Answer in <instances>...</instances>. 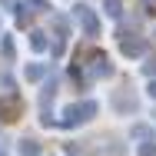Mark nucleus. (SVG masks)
<instances>
[{"mask_svg": "<svg viewBox=\"0 0 156 156\" xmlns=\"http://www.w3.org/2000/svg\"><path fill=\"white\" fill-rule=\"evenodd\" d=\"M96 100H80V103H70V106H63V120L60 123L66 126V129H73V126H83V123H90L96 116Z\"/></svg>", "mask_w": 156, "mask_h": 156, "instance_id": "obj_1", "label": "nucleus"}, {"mask_svg": "<svg viewBox=\"0 0 156 156\" xmlns=\"http://www.w3.org/2000/svg\"><path fill=\"white\" fill-rule=\"evenodd\" d=\"M73 20L80 23V30L87 33V37H100V20H96L93 7H87V3H76V7H73Z\"/></svg>", "mask_w": 156, "mask_h": 156, "instance_id": "obj_2", "label": "nucleus"}, {"mask_svg": "<svg viewBox=\"0 0 156 156\" xmlns=\"http://www.w3.org/2000/svg\"><path fill=\"white\" fill-rule=\"evenodd\" d=\"M120 50H123V57H143L146 53V40H133V37H120Z\"/></svg>", "mask_w": 156, "mask_h": 156, "instance_id": "obj_3", "label": "nucleus"}, {"mask_svg": "<svg viewBox=\"0 0 156 156\" xmlns=\"http://www.w3.org/2000/svg\"><path fill=\"white\" fill-rule=\"evenodd\" d=\"M110 73H113V63L106 60L103 53H93V60H90V76L103 80V76H110Z\"/></svg>", "mask_w": 156, "mask_h": 156, "instance_id": "obj_4", "label": "nucleus"}, {"mask_svg": "<svg viewBox=\"0 0 156 156\" xmlns=\"http://www.w3.org/2000/svg\"><path fill=\"white\" fill-rule=\"evenodd\" d=\"M13 37L10 33H3V40H0V57H3V63H13Z\"/></svg>", "mask_w": 156, "mask_h": 156, "instance_id": "obj_5", "label": "nucleus"}, {"mask_svg": "<svg viewBox=\"0 0 156 156\" xmlns=\"http://www.w3.org/2000/svg\"><path fill=\"white\" fill-rule=\"evenodd\" d=\"M23 76H27L30 83H37V80H43V76H47V66H43V63H27Z\"/></svg>", "mask_w": 156, "mask_h": 156, "instance_id": "obj_6", "label": "nucleus"}, {"mask_svg": "<svg viewBox=\"0 0 156 156\" xmlns=\"http://www.w3.org/2000/svg\"><path fill=\"white\" fill-rule=\"evenodd\" d=\"M50 43H47V33L43 30H30V50H37V53H43Z\"/></svg>", "mask_w": 156, "mask_h": 156, "instance_id": "obj_7", "label": "nucleus"}, {"mask_svg": "<svg viewBox=\"0 0 156 156\" xmlns=\"http://www.w3.org/2000/svg\"><path fill=\"white\" fill-rule=\"evenodd\" d=\"M103 13H106L110 20H120V17H123V3H120V0H103Z\"/></svg>", "mask_w": 156, "mask_h": 156, "instance_id": "obj_8", "label": "nucleus"}, {"mask_svg": "<svg viewBox=\"0 0 156 156\" xmlns=\"http://www.w3.org/2000/svg\"><path fill=\"white\" fill-rule=\"evenodd\" d=\"M20 156H43V150H40V143L37 140H20Z\"/></svg>", "mask_w": 156, "mask_h": 156, "instance_id": "obj_9", "label": "nucleus"}, {"mask_svg": "<svg viewBox=\"0 0 156 156\" xmlns=\"http://www.w3.org/2000/svg\"><path fill=\"white\" fill-rule=\"evenodd\" d=\"M53 90H57V80L50 76V80H47V87H43V93H40V106H43V110L50 106V100H53Z\"/></svg>", "mask_w": 156, "mask_h": 156, "instance_id": "obj_10", "label": "nucleus"}, {"mask_svg": "<svg viewBox=\"0 0 156 156\" xmlns=\"http://www.w3.org/2000/svg\"><path fill=\"white\" fill-rule=\"evenodd\" d=\"M133 140H153V129H150L146 123H136L133 126Z\"/></svg>", "mask_w": 156, "mask_h": 156, "instance_id": "obj_11", "label": "nucleus"}, {"mask_svg": "<svg viewBox=\"0 0 156 156\" xmlns=\"http://www.w3.org/2000/svg\"><path fill=\"white\" fill-rule=\"evenodd\" d=\"M27 7H30V13H47L50 10V0H23Z\"/></svg>", "mask_w": 156, "mask_h": 156, "instance_id": "obj_12", "label": "nucleus"}, {"mask_svg": "<svg viewBox=\"0 0 156 156\" xmlns=\"http://www.w3.org/2000/svg\"><path fill=\"white\" fill-rule=\"evenodd\" d=\"M116 110H136V100L133 96H116Z\"/></svg>", "mask_w": 156, "mask_h": 156, "instance_id": "obj_13", "label": "nucleus"}, {"mask_svg": "<svg viewBox=\"0 0 156 156\" xmlns=\"http://www.w3.org/2000/svg\"><path fill=\"white\" fill-rule=\"evenodd\" d=\"M140 156H156V143L153 140H143V143H140Z\"/></svg>", "mask_w": 156, "mask_h": 156, "instance_id": "obj_14", "label": "nucleus"}, {"mask_svg": "<svg viewBox=\"0 0 156 156\" xmlns=\"http://www.w3.org/2000/svg\"><path fill=\"white\" fill-rule=\"evenodd\" d=\"M143 73H146V76H156V60H146V63H143Z\"/></svg>", "mask_w": 156, "mask_h": 156, "instance_id": "obj_15", "label": "nucleus"}, {"mask_svg": "<svg viewBox=\"0 0 156 156\" xmlns=\"http://www.w3.org/2000/svg\"><path fill=\"white\" fill-rule=\"evenodd\" d=\"M150 96L156 100V80H150Z\"/></svg>", "mask_w": 156, "mask_h": 156, "instance_id": "obj_16", "label": "nucleus"}, {"mask_svg": "<svg viewBox=\"0 0 156 156\" xmlns=\"http://www.w3.org/2000/svg\"><path fill=\"white\" fill-rule=\"evenodd\" d=\"M0 7H17V0H0Z\"/></svg>", "mask_w": 156, "mask_h": 156, "instance_id": "obj_17", "label": "nucleus"}, {"mask_svg": "<svg viewBox=\"0 0 156 156\" xmlns=\"http://www.w3.org/2000/svg\"><path fill=\"white\" fill-rule=\"evenodd\" d=\"M0 27H3V17H0Z\"/></svg>", "mask_w": 156, "mask_h": 156, "instance_id": "obj_18", "label": "nucleus"}, {"mask_svg": "<svg viewBox=\"0 0 156 156\" xmlns=\"http://www.w3.org/2000/svg\"><path fill=\"white\" fill-rule=\"evenodd\" d=\"M0 156H3V150H0Z\"/></svg>", "mask_w": 156, "mask_h": 156, "instance_id": "obj_19", "label": "nucleus"}, {"mask_svg": "<svg viewBox=\"0 0 156 156\" xmlns=\"http://www.w3.org/2000/svg\"><path fill=\"white\" fill-rule=\"evenodd\" d=\"M146 3H150V0H146Z\"/></svg>", "mask_w": 156, "mask_h": 156, "instance_id": "obj_20", "label": "nucleus"}]
</instances>
